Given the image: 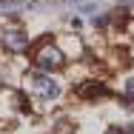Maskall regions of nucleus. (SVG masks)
Here are the masks:
<instances>
[{"label":"nucleus","instance_id":"8","mask_svg":"<svg viewBox=\"0 0 134 134\" xmlns=\"http://www.w3.org/2000/svg\"><path fill=\"white\" fill-rule=\"evenodd\" d=\"M123 3H134V0H123Z\"/></svg>","mask_w":134,"mask_h":134},{"label":"nucleus","instance_id":"5","mask_svg":"<svg viewBox=\"0 0 134 134\" xmlns=\"http://www.w3.org/2000/svg\"><path fill=\"white\" fill-rule=\"evenodd\" d=\"M80 94H83V97H103L106 91L97 88V83H86V88H80Z\"/></svg>","mask_w":134,"mask_h":134},{"label":"nucleus","instance_id":"1","mask_svg":"<svg viewBox=\"0 0 134 134\" xmlns=\"http://www.w3.org/2000/svg\"><path fill=\"white\" fill-rule=\"evenodd\" d=\"M34 63H37L40 69H46V71H54V69L63 66V52H60L57 46H52V43H43V46L37 49Z\"/></svg>","mask_w":134,"mask_h":134},{"label":"nucleus","instance_id":"3","mask_svg":"<svg viewBox=\"0 0 134 134\" xmlns=\"http://www.w3.org/2000/svg\"><path fill=\"white\" fill-rule=\"evenodd\" d=\"M31 86H34V91H37L43 100H54V97L60 94V86H57L52 77H46V74H34Z\"/></svg>","mask_w":134,"mask_h":134},{"label":"nucleus","instance_id":"4","mask_svg":"<svg viewBox=\"0 0 134 134\" xmlns=\"http://www.w3.org/2000/svg\"><path fill=\"white\" fill-rule=\"evenodd\" d=\"M66 3H71L74 9H80V12H86V14H91V12L100 9V0H66Z\"/></svg>","mask_w":134,"mask_h":134},{"label":"nucleus","instance_id":"7","mask_svg":"<svg viewBox=\"0 0 134 134\" xmlns=\"http://www.w3.org/2000/svg\"><path fill=\"white\" fill-rule=\"evenodd\" d=\"M106 134H123V131H120V129H108Z\"/></svg>","mask_w":134,"mask_h":134},{"label":"nucleus","instance_id":"6","mask_svg":"<svg viewBox=\"0 0 134 134\" xmlns=\"http://www.w3.org/2000/svg\"><path fill=\"white\" fill-rule=\"evenodd\" d=\"M126 97H131V100H134V77L126 80Z\"/></svg>","mask_w":134,"mask_h":134},{"label":"nucleus","instance_id":"2","mask_svg":"<svg viewBox=\"0 0 134 134\" xmlns=\"http://www.w3.org/2000/svg\"><path fill=\"white\" fill-rule=\"evenodd\" d=\"M0 43H3V49L6 52H23L29 46V40H26V31L23 29H3L0 31Z\"/></svg>","mask_w":134,"mask_h":134}]
</instances>
